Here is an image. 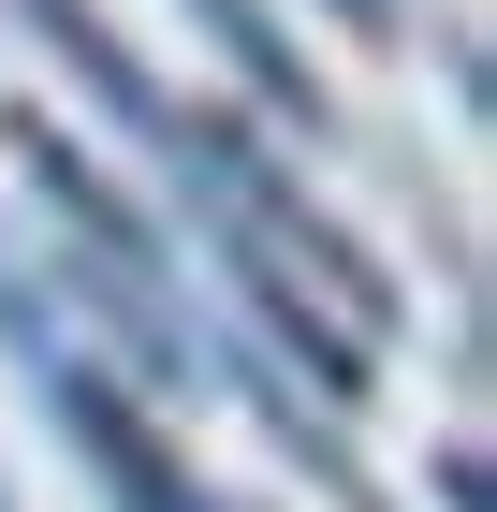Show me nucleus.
<instances>
[{"mask_svg":"<svg viewBox=\"0 0 497 512\" xmlns=\"http://www.w3.org/2000/svg\"><path fill=\"white\" fill-rule=\"evenodd\" d=\"M44 410H59V439L117 483V512H205V483L161 454V425H147V410H132L88 352H44Z\"/></svg>","mask_w":497,"mask_h":512,"instance_id":"obj_1","label":"nucleus"},{"mask_svg":"<svg viewBox=\"0 0 497 512\" xmlns=\"http://www.w3.org/2000/svg\"><path fill=\"white\" fill-rule=\"evenodd\" d=\"M30 15H44V44H59V59H74V74H88V88H103L117 118H147V132H161V118H176V103H161V88H147V74H132V59H117V30H103V15H88V0H30Z\"/></svg>","mask_w":497,"mask_h":512,"instance_id":"obj_2","label":"nucleus"},{"mask_svg":"<svg viewBox=\"0 0 497 512\" xmlns=\"http://www.w3.org/2000/svg\"><path fill=\"white\" fill-rule=\"evenodd\" d=\"M191 15H205V30H220V44H234V74L264 88V103H293V118H322V74H307L293 44H278V30H264V0H191Z\"/></svg>","mask_w":497,"mask_h":512,"instance_id":"obj_3","label":"nucleus"},{"mask_svg":"<svg viewBox=\"0 0 497 512\" xmlns=\"http://www.w3.org/2000/svg\"><path fill=\"white\" fill-rule=\"evenodd\" d=\"M249 293H264V322L307 352V381H322V395H366V352H351V337H322V322H307V293H293L278 264H249Z\"/></svg>","mask_w":497,"mask_h":512,"instance_id":"obj_4","label":"nucleus"},{"mask_svg":"<svg viewBox=\"0 0 497 512\" xmlns=\"http://www.w3.org/2000/svg\"><path fill=\"white\" fill-rule=\"evenodd\" d=\"M337 15H351V30H395V0H337Z\"/></svg>","mask_w":497,"mask_h":512,"instance_id":"obj_5","label":"nucleus"},{"mask_svg":"<svg viewBox=\"0 0 497 512\" xmlns=\"http://www.w3.org/2000/svg\"><path fill=\"white\" fill-rule=\"evenodd\" d=\"M0 322H15V337H30V293H15V278H0Z\"/></svg>","mask_w":497,"mask_h":512,"instance_id":"obj_6","label":"nucleus"}]
</instances>
